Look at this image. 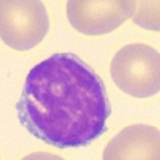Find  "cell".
Here are the masks:
<instances>
[{"mask_svg": "<svg viewBox=\"0 0 160 160\" xmlns=\"http://www.w3.org/2000/svg\"><path fill=\"white\" fill-rule=\"evenodd\" d=\"M136 11V0H68L67 18L84 35H104L116 31Z\"/></svg>", "mask_w": 160, "mask_h": 160, "instance_id": "277c9868", "label": "cell"}, {"mask_svg": "<svg viewBox=\"0 0 160 160\" xmlns=\"http://www.w3.org/2000/svg\"><path fill=\"white\" fill-rule=\"evenodd\" d=\"M21 160H64L63 158L52 153H47V152H35L26 156L23 159Z\"/></svg>", "mask_w": 160, "mask_h": 160, "instance_id": "52a82bcc", "label": "cell"}, {"mask_svg": "<svg viewBox=\"0 0 160 160\" xmlns=\"http://www.w3.org/2000/svg\"><path fill=\"white\" fill-rule=\"evenodd\" d=\"M133 22L144 29L160 32V0H136Z\"/></svg>", "mask_w": 160, "mask_h": 160, "instance_id": "8992f818", "label": "cell"}, {"mask_svg": "<svg viewBox=\"0 0 160 160\" xmlns=\"http://www.w3.org/2000/svg\"><path fill=\"white\" fill-rule=\"evenodd\" d=\"M20 124L58 148L82 147L107 132L111 105L101 77L71 53L32 68L17 103Z\"/></svg>", "mask_w": 160, "mask_h": 160, "instance_id": "6da1fadb", "label": "cell"}, {"mask_svg": "<svg viewBox=\"0 0 160 160\" xmlns=\"http://www.w3.org/2000/svg\"><path fill=\"white\" fill-rule=\"evenodd\" d=\"M49 31V17L41 0H0V39L12 49L34 48Z\"/></svg>", "mask_w": 160, "mask_h": 160, "instance_id": "3957f363", "label": "cell"}, {"mask_svg": "<svg viewBox=\"0 0 160 160\" xmlns=\"http://www.w3.org/2000/svg\"><path fill=\"white\" fill-rule=\"evenodd\" d=\"M103 160H160V131L146 124L130 125L109 142Z\"/></svg>", "mask_w": 160, "mask_h": 160, "instance_id": "5b68a950", "label": "cell"}, {"mask_svg": "<svg viewBox=\"0 0 160 160\" xmlns=\"http://www.w3.org/2000/svg\"><path fill=\"white\" fill-rule=\"evenodd\" d=\"M110 74L123 92L152 97L160 91V53L144 43L126 45L112 58Z\"/></svg>", "mask_w": 160, "mask_h": 160, "instance_id": "7a4b0ae2", "label": "cell"}]
</instances>
